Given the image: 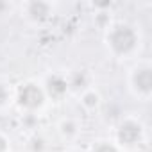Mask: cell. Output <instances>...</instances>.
<instances>
[{
    "mask_svg": "<svg viewBox=\"0 0 152 152\" xmlns=\"http://www.w3.org/2000/svg\"><path fill=\"white\" fill-rule=\"evenodd\" d=\"M45 147H47V143H45V140L41 136H32L31 141H29V148L32 152H43Z\"/></svg>",
    "mask_w": 152,
    "mask_h": 152,
    "instance_id": "obj_10",
    "label": "cell"
},
{
    "mask_svg": "<svg viewBox=\"0 0 152 152\" xmlns=\"http://www.w3.org/2000/svg\"><path fill=\"white\" fill-rule=\"evenodd\" d=\"M7 147H9V141L0 134V152H7Z\"/></svg>",
    "mask_w": 152,
    "mask_h": 152,
    "instance_id": "obj_13",
    "label": "cell"
},
{
    "mask_svg": "<svg viewBox=\"0 0 152 152\" xmlns=\"http://www.w3.org/2000/svg\"><path fill=\"white\" fill-rule=\"evenodd\" d=\"M131 86L136 95L140 97H148L152 91V70L150 66H138L131 73Z\"/></svg>",
    "mask_w": 152,
    "mask_h": 152,
    "instance_id": "obj_4",
    "label": "cell"
},
{
    "mask_svg": "<svg viewBox=\"0 0 152 152\" xmlns=\"http://www.w3.org/2000/svg\"><path fill=\"white\" fill-rule=\"evenodd\" d=\"M59 132L64 136V138H73L75 134L79 132V125L75 124L72 118H66L59 124Z\"/></svg>",
    "mask_w": 152,
    "mask_h": 152,
    "instance_id": "obj_8",
    "label": "cell"
},
{
    "mask_svg": "<svg viewBox=\"0 0 152 152\" xmlns=\"http://www.w3.org/2000/svg\"><path fill=\"white\" fill-rule=\"evenodd\" d=\"M43 91H45L47 97H50L54 100H61L68 93V79L63 77L61 73H52L45 81Z\"/></svg>",
    "mask_w": 152,
    "mask_h": 152,
    "instance_id": "obj_5",
    "label": "cell"
},
{
    "mask_svg": "<svg viewBox=\"0 0 152 152\" xmlns=\"http://www.w3.org/2000/svg\"><path fill=\"white\" fill-rule=\"evenodd\" d=\"M90 86V75L88 72L84 70H79V72H73L68 79V90H73V91H86Z\"/></svg>",
    "mask_w": 152,
    "mask_h": 152,
    "instance_id": "obj_7",
    "label": "cell"
},
{
    "mask_svg": "<svg viewBox=\"0 0 152 152\" xmlns=\"http://www.w3.org/2000/svg\"><path fill=\"white\" fill-rule=\"evenodd\" d=\"M52 11H54L52 4H50V2H43V0H32V2H27V4L23 6L25 16H27L31 22H36V23L48 20L50 15H52Z\"/></svg>",
    "mask_w": 152,
    "mask_h": 152,
    "instance_id": "obj_6",
    "label": "cell"
},
{
    "mask_svg": "<svg viewBox=\"0 0 152 152\" xmlns=\"http://www.w3.org/2000/svg\"><path fill=\"white\" fill-rule=\"evenodd\" d=\"M7 100H9V90L6 88V84L0 83V107L6 106V104H7Z\"/></svg>",
    "mask_w": 152,
    "mask_h": 152,
    "instance_id": "obj_12",
    "label": "cell"
},
{
    "mask_svg": "<svg viewBox=\"0 0 152 152\" xmlns=\"http://www.w3.org/2000/svg\"><path fill=\"white\" fill-rule=\"evenodd\" d=\"M81 102H83L84 107L95 109V107L99 106V102H100V97H99V93H95L93 90H86V91L83 93V97H81Z\"/></svg>",
    "mask_w": 152,
    "mask_h": 152,
    "instance_id": "obj_9",
    "label": "cell"
},
{
    "mask_svg": "<svg viewBox=\"0 0 152 152\" xmlns=\"http://www.w3.org/2000/svg\"><path fill=\"white\" fill-rule=\"evenodd\" d=\"M45 91L41 86H38L36 83H25L18 88L16 91V102L20 107L27 109V111H36L45 104Z\"/></svg>",
    "mask_w": 152,
    "mask_h": 152,
    "instance_id": "obj_2",
    "label": "cell"
},
{
    "mask_svg": "<svg viewBox=\"0 0 152 152\" xmlns=\"http://www.w3.org/2000/svg\"><path fill=\"white\" fill-rule=\"evenodd\" d=\"M141 138H143V127H141L140 122L131 120V118L120 122V125L116 129V141L120 145L134 147V145H138L141 141Z\"/></svg>",
    "mask_w": 152,
    "mask_h": 152,
    "instance_id": "obj_3",
    "label": "cell"
},
{
    "mask_svg": "<svg viewBox=\"0 0 152 152\" xmlns=\"http://www.w3.org/2000/svg\"><path fill=\"white\" fill-rule=\"evenodd\" d=\"M106 43H107V48L116 57H127L138 48L140 36H138V32L132 25L115 23L106 32Z\"/></svg>",
    "mask_w": 152,
    "mask_h": 152,
    "instance_id": "obj_1",
    "label": "cell"
},
{
    "mask_svg": "<svg viewBox=\"0 0 152 152\" xmlns=\"http://www.w3.org/2000/svg\"><path fill=\"white\" fill-rule=\"evenodd\" d=\"M93 152H120L116 145L109 143V141H100L93 147Z\"/></svg>",
    "mask_w": 152,
    "mask_h": 152,
    "instance_id": "obj_11",
    "label": "cell"
}]
</instances>
